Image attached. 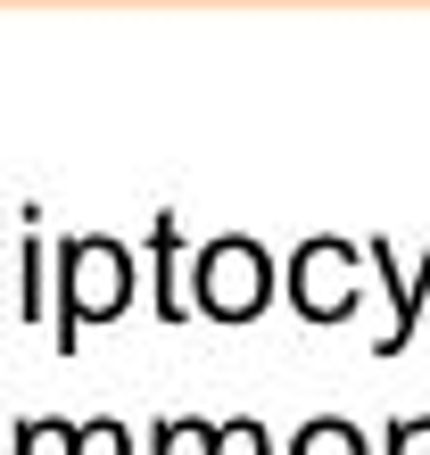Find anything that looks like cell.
Masks as SVG:
<instances>
[{"mask_svg": "<svg viewBox=\"0 0 430 455\" xmlns=\"http://www.w3.org/2000/svg\"><path fill=\"white\" fill-rule=\"evenodd\" d=\"M59 265H67V315H59V347H75V331L84 323H116L124 315V299H132V257L116 249V240H67L59 249Z\"/></svg>", "mask_w": 430, "mask_h": 455, "instance_id": "obj_1", "label": "cell"}, {"mask_svg": "<svg viewBox=\"0 0 430 455\" xmlns=\"http://www.w3.org/2000/svg\"><path fill=\"white\" fill-rule=\"evenodd\" d=\"M356 265H372L356 240L322 232L299 249V265H290V307L307 315V323H347L356 315Z\"/></svg>", "mask_w": 430, "mask_h": 455, "instance_id": "obj_2", "label": "cell"}, {"mask_svg": "<svg viewBox=\"0 0 430 455\" xmlns=\"http://www.w3.org/2000/svg\"><path fill=\"white\" fill-rule=\"evenodd\" d=\"M199 315H215V323L265 315V249L257 240H215L199 257Z\"/></svg>", "mask_w": 430, "mask_h": 455, "instance_id": "obj_3", "label": "cell"}, {"mask_svg": "<svg viewBox=\"0 0 430 455\" xmlns=\"http://www.w3.org/2000/svg\"><path fill=\"white\" fill-rule=\"evenodd\" d=\"M174 257H182V224H174V207H166V216L149 224V265H157V315H166V323H182V315H191V299L174 290Z\"/></svg>", "mask_w": 430, "mask_h": 455, "instance_id": "obj_4", "label": "cell"}, {"mask_svg": "<svg viewBox=\"0 0 430 455\" xmlns=\"http://www.w3.org/2000/svg\"><path fill=\"white\" fill-rule=\"evenodd\" d=\"M290 455H372V447H364V431H356V422L322 414V422H307V431H299V447H290Z\"/></svg>", "mask_w": 430, "mask_h": 455, "instance_id": "obj_5", "label": "cell"}, {"mask_svg": "<svg viewBox=\"0 0 430 455\" xmlns=\"http://www.w3.org/2000/svg\"><path fill=\"white\" fill-rule=\"evenodd\" d=\"M207 447H215V422H199V414L157 422V431H149V455H207Z\"/></svg>", "mask_w": 430, "mask_h": 455, "instance_id": "obj_6", "label": "cell"}, {"mask_svg": "<svg viewBox=\"0 0 430 455\" xmlns=\"http://www.w3.org/2000/svg\"><path fill=\"white\" fill-rule=\"evenodd\" d=\"M17 455H75V422H59V414H25L17 422Z\"/></svg>", "mask_w": 430, "mask_h": 455, "instance_id": "obj_7", "label": "cell"}, {"mask_svg": "<svg viewBox=\"0 0 430 455\" xmlns=\"http://www.w3.org/2000/svg\"><path fill=\"white\" fill-rule=\"evenodd\" d=\"M207 455H274V439H265V422L240 414V422H215V447Z\"/></svg>", "mask_w": 430, "mask_h": 455, "instance_id": "obj_8", "label": "cell"}, {"mask_svg": "<svg viewBox=\"0 0 430 455\" xmlns=\"http://www.w3.org/2000/svg\"><path fill=\"white\" fill-rule=\"evenodd\" d=\"M17 315L42 323V224H25V290H17Z\"/></svg>", "mask_w": 430, "mask_h": 455, "instance_id": "obj_9", "label": "cell"}, {"mask_svg": "<svg viewBox=\"0 0 430 455\" xmlns=\"http://www.w3.org/2000/svg\"><path fill=\"white\" fill-rule=\"evenodd\" d=\"M75 455H132V439L116 422H75Z\"/></svg>", "mask_w": 430, "mask_h": 455, "instance_id": "obj_10", "label": "cell"}, {"mask_svg": "<svg viewBox=\"0 0 430 455\" xmlns=\"http://www.w3.org/2000/svg\"><path fill=\"white\" fill-rule=\"evenodd\" d=\"M389 455H430V414H406V422H389Z\"/></svg>", "mask_w": 430, "mask_h": 455, "instance_id": "obj_11", "label": "cell"}]
</instances>
